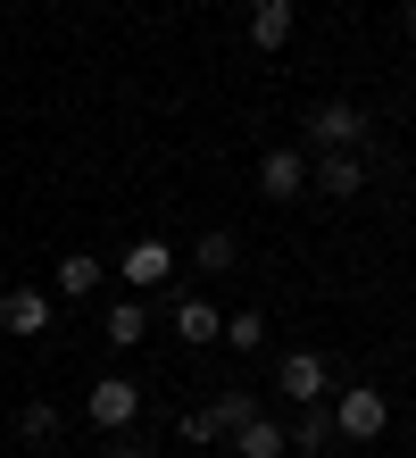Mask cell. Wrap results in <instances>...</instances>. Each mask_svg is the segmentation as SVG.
<instances>
[{
	"label": "cell",
	"mask_w": 416,
	"mask_h": 458,
	"mask_svg": "<svg viewBox=\"0 0 416 458\" xmlns=\"http://www.w3.org/2000/svg\"><path fill=\"white\" fill-rule=\"evenodd\" d=\"M317 150H367V109L358 100H317L309 109V158Z\"/></svg>",
	"instance_id": "6da1fadb"
},
{
	"label": "cell",
	"mask_w": 416,
	"mask_h": 458,
	"mask_svg": "<svg viewBox=\"0 0 416 458\" xmlns=\"http://www.w3.org/2000/svg\"><path fill=\"white\" fill-rule=\"evenodd\" d=\"M275 392L284 400H325L333 392V359L325 350H284V359H275Z\"/></svg>",
	"instance_id": "7a4b0ae2"
},
{
	"label": "cell",
	"mask_w": 416,
	"mask_h": 458,
	"mask_svg": "<svg viewBox=\"0 0 416 458\" xmlns=\"http://www.w3.org/2000/svg\"><path fill=\"white\" fill-rule=\"evenodd\" d=\"M259 200H275V208L309 200V150H267L259 158Z\"/></svg>",
	"instance_id": "3957f363"
},
{
	"label": "cell",
	"mask_w": 416,
	"mask_h": 458,
	"mask_svg": "<svg viewBox=\"0 0 416 458\" xmlns=\"http://www.w3.org/2000/svg\"><path fill=\"white\" fill-rule=\"evenodd\" d=\"M383 417H392V400H383L375 384H350L342 400H333V425H342V442H375Z\"/></svg>",
	"instance_id": "277c9868"
},
{
	"label": "cell",
	"mask_w": 416,
	"mask_h": 458,
	"mask_svg": "<svg viewBox=\"0 0 416 458\" xmlns=\"http://www.w3.org/2000/svg\"><path fill=\"white\" fill-rule=\"evenodd\" d=\"M83 417H92L100 434H125V425L142 417V392H133L125 375H100V384H92V400H83Z\"/></svg>",
	"instance_id": "5b68a950"
},
{
	"label": "cell",
	"mask_w": 416,
	"mask_h": 458,
	"mask_svg": "<svg viewBox=\"0 0 416 458\" xmlns=\"http://www.w3.org/2000/svg\"><path fill=\"white\" fill-rule=\"evenodd\" d=\"M358 183H367V158H358V150H317V158H309V192L358 200Z\"/></svg>",
	"instance_id": "8992f818"
},
{
	"label": "cell",
	"mask_w": 416,
	"mask_h": 458,
	"mask_svg": "<svg viewBox=\"0 0 416 458\" xmlns=\"http://www.w3.org/2000/svg\"><path fill=\"white\" fill-rule=\"evenodd\" d=\"M292 450H309V458H325L333 442H342V425H333V400H300V417H292V434H284Z\"/></svg>",
	"instance_id": "52a82bcc"
},
{
	"label": "cell",
	"mask_w": 416,
	"mask_h": 458,
	"mask_svg": "<svg viewBox=\"0 0 416 458\" xmlns=\"http://www.w3.org/2000/svg\"><path fill=\"white\" fill-rule=\"evenodd\" d=\"M0 334H50V292H0Z\"/></svg>",
	"instance_id": "ba28073f"
},
{
	"label": "cell",
	"mask_w": 416,
	"mask_h": 458,
	"mask_svg": "<svg viewBox=\"0 0 416 458\" xmlns=\"http://www.w3.org/2000/svg\"><path fill=\"white\" fill-rule=\"evenodd\" d=\"M117 276H125L133 292H150V284H166V276H175V250H166V242H133V250L117 259Z\"/></svg>",
	"instance_id": "9c48e42d"
},
{
	"label": "cell",
	"mask_w": 416,
	"mask_h": 458,
	"mask_svg": "<svg viewBox=\"0 0 416 458\" xmlns=\"http://www.w3.org/2000/svg\"><path fill=\"white\" fill-rule=\"evenodd\" d=\"M292 42V0H250V50H284Z\"/></svg>",
	"instance_id": "30bf717a"
},
{
	"label": "cell",
	"mask_w": 416,
	"mask_h": 458,
	"mask_svg": "<svg viewBox=\"0 0 416 458\" xmlns=\"http://www.w3.org/2000/svg\"><path fill=\"white\" fill-rule=\"evenodd\" d=\"M100 276H108V267H100L92 250H67V259H59V301H92Z\"/></svg>",
	"instance_id": "8fae6325"
},
{
	"label": "cell",
	"mask_w": 416,
	"mask_h": 458,
	"mask_svg": "<svg viewBox=\"0 0 416 458\" xmlns=\"http://www.w3.org/2000/svg\"><path fill=\"white\" fill-rule=\"evenodd\" d=\"M100 342L108 350H133V342H150V317H142V301H117L100 317Z\"/></svg>",
	"instance_id": "7c38bea8"
},
{
	"label": "cell",
	"mask_w": 416,
	"mask_h": 458,
	"mask_svg": "<svg viewBox=\"0 0 416 458\" xmlns=\"http://www.w3.org/2000/svg\"><path fill=\"white\" fill-rule=\"evenodd\" d=\"M191 267H200V276H233V267H242V242L216 225V233H200V242H191Z\"/></svg>",
	"instance_id": "4fadbf2b"
},
{
	"label": "cell",
	"mask_w": 416,
	"mask_h": 458,
	"mask_svg": "<svg viewBox=\"0 0 416 458\" xmlns=\"http://www.w3.org/2000/svg\"><path fill=\"white\" fill-rule=\"evenodd\" d=\"M59 425H67V417L50 409V400H25V409H17V442H34V450H42V442H59Z\"/></svg>",
	"instance_id": "5bb4252c"
},
{
	"label": "cell",
	"mask_w": 416,
	"mask_h": 458,
	"mask_svg": "<svg viewBox=\"0 0 416 458\" xmlns=\"http://www.w3.org/2000/svg\"><path fill=\"white\" fill-rule=\"evenodd\" d=\"M250 417H259V400H250V392H208V425H216V434H242Z\"/></svg>",
	"instance_id": "9a60e30c"
},
{
	"label": "cell",
	"mask_w": 416,
	"mask_h": 458,
	"mask_svg": "<svg viewBox=\"0 0 416 458\" xmlns=\"http://www.w3.org/2000/svg\"><path fill=\"white\" fill-rule=\"evenodd\" d=\"M233 442H242V458H284V450H292V442H284V425H275V417H250V425H242Z\"/></svg>",
	"instance_id": "2e32d148"
},
{
	"label": "cell",
	"mask_w": 416,
	"mask_h": 458,
	"mask_svg": "<svg viewBox=\"0 0 416 458\" xmlns=\"http://www.w3.org/2000/svg\"><path fill=\"white\" fill-rule=\"evenodd\" d=\"M175 334L183 342H216V334H225V317H216L208 301H175Z\"/></svg>",
	"instance_id": "e0dca14e"
},
{
	"label": "cell",
	"mask_w": 416,
	"mask_h": 458,
	"mask_svg": "<svg viewBox=\"0 0 416 458\" xmlns=\"http://www.w3.org/2000/svg\"><path fill=\"white\" fill-rule=\"evenodd\" d=\"M216 342H233V350H259V342H267V317H259V309H242V317H225V334H216Z\"/></svg>",
	"instance_id": "ac0fdd59"
},
{
	"label": "cell",
	"mask_w": 416,
	"mask_h": 458,
	"mask_svg": "<svg viewBox=\"0 0 416 458\" xmlns=\"http://www.w3.org/2000/svg\"><path fill=\"white\" fill-rule=\"evenodd\" d=\"M175 434H183V442H225V434L208 425V409H183V417H175Z\"/></svg>",
	"instance_id": "d6986e66"
},
{
	"label": "cell",
	"mask_w": 416,
	"mask_h": 458,
	"mask_svg": "<svg viewBox=\"0 0 416 458\" xmlns=\"http://www.w3.org/2000/svg\"><path fill=\"white\" fill-rule=\"evenodd\" d=\"M100 458H150V450H142V442H117V434H108V450H100Z\"/></svg>",
	"instance_id": "ffe728a7"
},
{
	"label": "cell",
	"mask_w": 416,
	"mask_h": 458,
	"mask_svg": "<svg viewBox=\"0 0 416 458\" xmlns=\"http://www.w3.org/2000/svg\"><path fill=\"white\" fill-rule=\"evenodd\" d=\"M400 25H408V34H416V0H408V9H400Z\"/></svg>",
	"instance_id": "44dd1931"
}]
</instances>
